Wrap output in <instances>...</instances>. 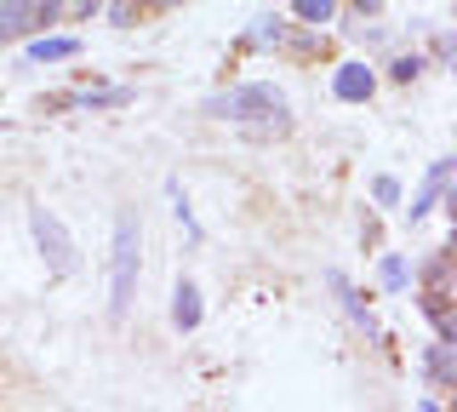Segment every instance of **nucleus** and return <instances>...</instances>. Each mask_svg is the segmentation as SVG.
<instances>
[{"mask_svg": "<svg viewBox=\"0 0 457 412\" xmlns=\"http://www.w3.org/2000/svg\"><path fill=\"white\" fill-rule=\"evenodd\" d=\"M383 287H389V292L406 287V264H400V258H383Z\"/></svg>", "mask_w": 457, "mask_h": 412, "instance_id": "nucleus-13", "label": "nucleus"}, {"mask_svg": "<svg viewBox=\"0 0 457 412\" xmlns=\"http://www.w3.org/2000/svg\"><path fill=\"white\" fill-rule=\"evenodd\" d=\"M371 87H378V80H371V69H366V63H343L337 75H332V92L343 97V104H366Z\"/></svg>", "mask_w": 457, "mask_h": 412, "instance_id": "nucleus-6", "label": "nucleus"}, {"mask_svg": "<svg viewBox=\"0 0 457 412\" xmlns=\"http://www.w3.org/2000/svg\"><path fill=\"white\" fill-rule=\"evenodd\" d=\"M75 52H80L75 35H46V40L29 46V63H63V58H75Z\"/></svg>", "mask_w": 457, "mask_h": 412, "instance_id": "nucleus-8", "label": "nucleus"}, {"mask_svg": "<svg viewBox=\"0 0 457 412\" xmlns=\"http://www.w3.org/2000/svg\"><path fill=\"white\" fill-rule=\"evenodd\" d=\"M446 183H452V161H435V166H428V178H423V189H418V201H411V223H418L423 212L446 195Z\"/></svg>", "mask_w": 457, "mask_h": 412, "instance_id": "nucleus-7", "label": "nucleus"}, {"mask_svg": "<svg viewBox=\"0 0 457 412\" xmlns=\"http://www.w3.org/2000/svg\"><path fill=\"white\" fill-rule=\"evenodd\" d=\"M97 6H104V0H75V12H80V18H92Z\"/></svg>", "mask_w": 457, "mask_h": 412, "instance_id": "nucleus-18", "label": "nucleus"}, {"mask_svg": "<svg viewBox=\"0 0 457 412\" xmlns=\"http://www.w3.org/2000/svg\"><path fill=\"white\" fill-rule=\"evenodd\" d=\"M371 195H378L383 206H395V201H400V183H395V178H378V183H371Z\"/></svg>", "mask_w": 457, "mask_h": 412, "instance_id": "nucleus-14", "label": "nucleus"}, {"mask_svg": "<svg viewBox=\"0 0 457 412\" xmlns=\"http://www.w3.org/2000/svg\"><path fill=\"white\" fill-rule=\"evenodd\" d=\"M292 12H297L303 23H314V29H320V23H332L337 0H292Z\"/></svg>", "mask_w": 457, "mask_h": 412, "instance_id": "nucleus-11", "label": "nucleus"}, {"mask_svg": "<svg viewBox=\"0 0 457 412\" xmlns=\"http://www.w3.org/2000/svg\"><path fill=\"white\" fill-rule=\"evenodd\" d=\"M132 292H137V218L120 212V223H114V298H109L114 315L132 309Z\"/></svg>", "mask_w": 457, "mask_h": 412, "instance_id": "nucleus-2", "label": "nucleus"}, {"mask_svg": "<svg viewBox=\"0 0 457 412\" xmlns=\"http://www.w3.org/2000/svg\"><path fill=\"white\" fill-rule=\"evenodd\" d=\"M57 6H63V0H35V12H40V23H52V18H57Z\"/></svg>", "mask_w": 457, "mask_h": 412, "instance_id": "nucleus-17", "label": "nucleus"}, {"mask_svg": "<svg viewBox=\"0 0 457 412\" xmlns=\"http://www.w3.org/2000/svg\"><path fill=\"white\" fill-rule=\"evenodd\" d=\"M423 373H428V383H435V390H452V383H457V338H440V344H428Z\"/></svg>", "mask_w": 457, "mask_h": 412, "instance_id": "nucleus-4", "label": "nucleus"}, {"mask_svg": "<svg viewBox=\"0 0 457 412\" xmlns=\"http://www.w3.org/2000/svg\"><path fill=\"white\" fill-rule=\"evenodd\" d=\"M286 29H280V18H257V29H252V46H280Z\"/></svg>", "mask_w": 457, "mask_h": 412, "instance_id": "nucleus-12", "label": "nucleus"}, {"mask_svg": "<svg viewBox=\"0 0 457 412\" xmlns=\"http://www.w3.org/2000/svg\"><path fill=\"white\" fill-rule=\"evenodd\" d=\"M109 18H114V23H132V0H114V6H109Z\"/></svg>", "mask_w": 457, "mask_h": 412, "instance_id": "nucleus-16", "label": "nucleus"}, {"mask_svg": "<svg viewBox=\"0 0 457 412\" xmlns=\"http://www.w3.org/2000/svg\"><path fill=\"white\" fill-rule=\"evenodd\" d=\"M423 69V58H395V80H411Z\"/></svg>", "mask_w": 457, "mask_h": 412, "instance_id": "nucleus-15", "label": "nucleus"}, {"mask_svg": "<svg viewBox=\"0 0 457 412\" xmlns=\"http://www.w3.org/2000/svg\"><path fill=\"white\" fill-rule=\"evenodd\" d=\"M212 121H280L286 115V92L269 87V80H252V87H235V92H218L206 104Z\"/></svg>", "mask_w": 457, "mask_h": 412, "instance_id": "nucleus-1", "label": "nucleus"}, {"mask_svg": "<svg viewBox=\"0 0 457 412\" xmlns=\"http://www.w3.org/2000/svg\"><path fill=\"white\" fill-rule=\"evenodd\" d=\"M63 104H80V109H114V104H132V92H126V87H97V92H75V97H63Z\"/></svg>", "mask_w": 457, "mask_h": 412, "instance_id": "nucleus-10", "label": "nucleus"}, {"mask_svg": "<svg viewBox=\"0 0 457 412\" xmlns=\"http://www.w3.org/2000/svg\"><path fill=\"white\" fill-rule=\"evenodd\" d=\"M35 23H40L35 0H0V46H6V40H18V35H29Z\"/></svg>", "mask_w": 457, "mask_h": 412, "instance_id": "nucleus-5", "label": "nucleus"}, {"mask_svg": "<svg viewBox=\"0 0 457 412\" xmlns=\"http://www.w3.org/2000/svg\"><path fill=\"white\" fill-rule=\"evenodd\" d=\"M29 230H35V247H40V258H46L52 275H75V240H69V230L46 206H29Z\"/></svg>", "mask_w": 457, "mask_h": 412, "instance_id": "nucleus-3", "label": "nucleus"}, {"mask_svg": "<svg viewBox=\"0 0 457 412\" xmlns=\"http://www.w3.org/2000/svg\"><path fill=\"white\" fill-rule=\"evenodd\" d=\"M171 321H178L183 332H195V326H200V292L189 287V281H178V292H171Z\"/></svg>", "mask_w": 457, "mask_h": 412, "instance_id": "nucleus-9", "label": "nucleus"}]
</instances>
